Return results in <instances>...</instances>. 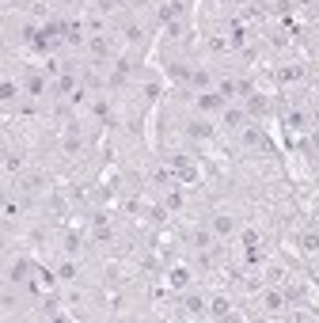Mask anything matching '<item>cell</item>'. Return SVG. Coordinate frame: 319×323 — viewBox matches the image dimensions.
<instances>
[{
  "instance_id": "1",
  "label": "cell",
  "mask_w": 319,
  "mask_h": 323,
  "mask_svg": "<svg viewBox=\"0 0 319 323\" xmlns=\"http://www.w3.org/2000/svg\"><path fill=\"white\" fill-rule=\"evenodd\" d=\"M209 316H217V320H224V316H232V300H228V296H217V300L209 304Z\"/></svg>"
},
{
  "instance_id": "2",
  "label": "cell",
  "mask_w": 319,
  "mask_h": 323,
  "mask_svg": "<svg viewBox=\"0 0 319 323\" xmlns=\"http://www.w3.org/2000/svg\"><path fill=\"white\" fill-rule=\"evenodd\" d=\"M186 316H205V304H202V296H186Z\"/></svg>"
},
{
  "instance_id": "3",
  "label": "cell",
  "mask_w": 319,
  "mask_h": 323,
  "mask_svg": "<svg viewBox=\"0 0 319 323\" xmlns=\"http://www.w3.org/2000/svg\"><path fill=\"white\" fill-rule=\"evenodd\" d=\"M262 304H266L270 312H277L281 304H285V296H281V293H266V296H262Z\"/></svg>"
},
{
  "instance_id": "4",
  "label": "cell",
  "mask_w": 319,
  "mask_h": 323,
  "mask_svg": "<svg viewBox=\"0 0 319 323\" xmlns=\"http://www.w3.org/2000/svg\"><path fill=\"white\" fill-rule=\"evenodd\" d=\"M300 243H304V251H308V255H316V251H319V236H316V232H308L304 240H300Z\"/></svg>"
},
{
  "instance_id": "5",
  "label": "cell",
  "mask_w": 319,
  "mask_h": 323,
  "mask_svg": "<svg viewBox=\"0 0 319 323\" xmlns=\"http://www.w3.org/2000/svg\"><path fill=\"white\" fill-rule=\"evenodd\" d=\"M65 251H69V255H76V251H80V236H76V232L65 236Z\"/></svg>"
},
{
  "instance_id": "6",
  "label": "cell",
  "mask_w": 319,
  "mask_h": 323,
  "mask_svg": "<svg viewBox=\"0 0 319 323\" xmlns=\"http://www.w3.org/2000/svg\"><path fill=\"white\" fill-rule=\"evenodd\" d=\"M171 285H179V289H183V285H186V270H175V274H171Z\"/></svg>"
}]
</instances>
